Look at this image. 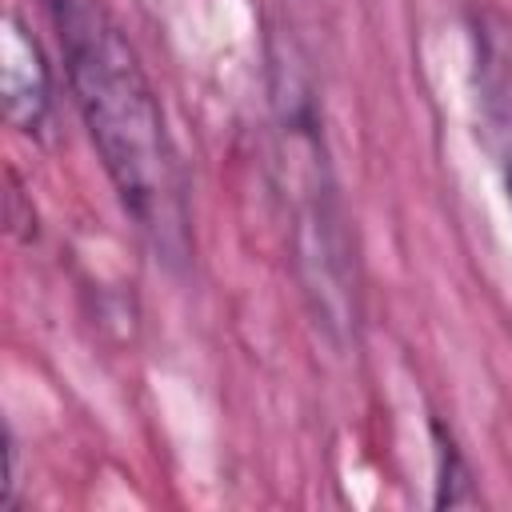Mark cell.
Returning a JSON list of instances; mask_svg holds the SVG:
<instances>
[{
	"instance_id": "cell-3",
	"label": "cell",
	"mask_w": 512,
	"mask_h": 512,
	"mask_svg": "<svg viewBox=\"0 0 512 512\" xmlns=\"http://www.w3.org/2000/svg\"><path fill=\"white\" fill-rule=\"evenodd\" d=\"M436 464H440V492H436V504L452 508V504H476V492H472V472L460 456V448L452 444V436H444V428L436 424Z\"/></svg>"
},
{
	"instance_id": "cell-4",
	"label": "cell",
	"mask_w": 512,
	"mask_h": 512,
	"mask_svg": "<svg viewBox=\"0 0 512 512\" xmlns=\"http://www.w3.org/2000/svg\"><path fill=\"white\" fill-rule=\"evenodd\" d=\"M504 164H508V196H512V152L504 156Z\"/></svg>"
},
{
	"instance_id": "cell-2",
	"label": "cell",
	"mask_w": 512,
	"mask_h": 512,
	"mask_svg": "<svg viewBox=\"0 0 512 512\" xmlns=\"http://www.w3.org/2000/svg\"><path fill=\"white\" fill-rule=\"evenodd\" d=\"M4 116L20 132H40L52 112V68L36 44V36L8 16L4 24Z\"/></svg>"
},
{
	"instance_id": "cell-1",
	"label": "cell",
	"mask_w": 512,
	"mask_h": 512,
	"mask_svg": "<svg viewBox=\"0 0 512 512\" xmlns=\"http://www.w3.org/2000/svg\"><path fill=\"white\" fill-rule=\"evenodd\" d=\"M52 12L64 44L72 100L124 212L164 260H184V176L156 88L136 48L120 32V24L92 0H52Z\"/></svg>"
}]
</instances>
